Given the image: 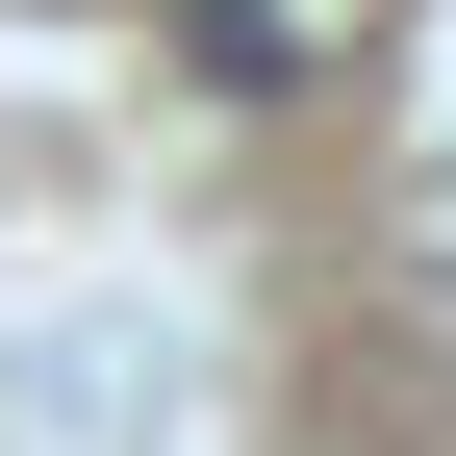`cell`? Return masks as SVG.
<instances>
[{"mask_svg":"<svg viewBox=\"0 0 456 456\" xmlns=\"http://www.w3.org/2000/svg\"><path fill=\"white\" fill-rule=\"evenodd\" d=\"M380 0H203V77H330Z\"/></svg>","mask_w":456,"mask_h":456,"instance_id":"cell-1","label":"cell"}]
</instances>
